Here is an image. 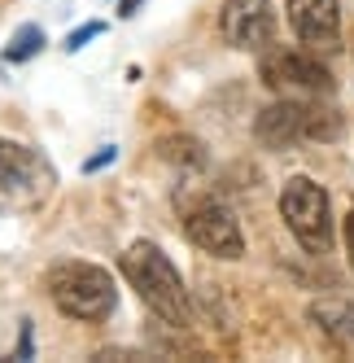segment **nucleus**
Masks as SVG:
<instances>
[{
	"mask_svg": "<svg viewBox=\"0 0 354 363\" xmlns=\"http://www.w3.org/2000/svg\"><path fill=\"white\" fill-rule=\"evenodd\" d=\"M258 74H263V84L271 92H280V96H328L337 88L333 70H328L315 53H307V48H285V44H267L263 48Z\"/></svg>",
	"mask_w": 354,
	"mask_h": 363,
	"instance_id": "5",
	"label": "nucleus"
},
{
	"mask_svg": "<svg viewBox=\"0 0 354 363\" xmlns=\"http://www.w3.org/2000/svg\"><path fill=\"white\" fill-rule=\"evenodd\" d=\"M219 31L232 48L258 53L275 40V9L271 0H223L219 9Z\"/></svg>",
	"mask_w": 354,
	"mask_h": 363,
	"instance_id": "8",
	"label": "nucleus"
},
{
	"mask_svg": "<svg viewBox=\"0 0 354 363\" xmlns=\"http://www.w3.org/2000/svg\"><path fill=\"white\" fill-rule=\"evenodd\" d=\"M35 346H31V320H22V346H18V359H31Z\"/></svg>",
	"mask_w": 354,
	"mask_h": 363,
	"instance_id": "16",
	"label": "nucleus"
},
{
	"mask_svg": "<svg viewBox=\"0 0 354 363\" xmlns=\"http://www.w3.org/2000/svg\"><path fill=\"white\" fill-rule=\"evenodd\" d=\"M158 153H162L166 162H180V167H206V153H201V145L188 140V136H171V140H162Z\"/></svg>",
	"mask_w": 354,
	"mask_h": 363,
	"instance_id": "12",
	"label": "nucleus"
},
{
	"mask_svg": "<svg viewBox=\"0 0 354 363\" xmlns=\"http://www.w3.org/2000/svg\"><path fill=\"white\" fill-rule=\"evenodd\" d=\"M280 219L289 232L307 245L311 254H324L333 245V211H328V193L311 175H293L280 189Z\"/></svg>",
	"mask_w": 354,
	"mask_h": 363,
	"instance_id": "6",
	"label": "nucleus"
},
{
	"mask_svg": "<svg viewBox=\"0 0 354 363\" xmlns=\"http://www.w3.org/2000/svg\"><path fill=\"white\" fill-rule=\"evenodd\" d=\"M122 276L136 289V298L154 311V315L171 328H188L193 324V298L184 289V276L175 272V263L162 254L154 241H132L122 250Z\"/></svg>",
	"mask_w": 354,
	"mask_h": 363,
	"instance_id": "1",
	"label": "nucleus"
},
{
	"mask_svg": "<svg viewBox=\"0 0 354 363\" xmlns=\"http://www.w3.org/2000/svg\"><path fill=\"white\" fill-rule=\"evenodd\" d=\"M254 136L267 149H293L297 140H337L341 114L319 106V96H280L254 118Z\"/></svg>",
	"mask_w": 354,
	"mask_h": 363,
	"instance_id": "3",
	"label": "nucleus"
},
{
	"mask_svg": "<svg viewBox=\"0 0 354 363\" xmlns=\"http://www.w3.org/2000/svg\"><path fill=\"white\" fill-rule=\"evenodd\" d=\"M105 35V22H84V27H74L70 35H66V53H79V48H88V40H101Z\"/></svg>",
	"mask_w": 354,
	"mask_h": 363,
	"instance_id": "13",
	"label": "nucleus"
},
{
	"mask_svg": "<svg viewBox=\"0 0 354 363\" xmlns=\"http://www.w3.org/2000/svg\"><path fill=\"white\" fill-rule=\"evenodd\" d=\"M341 241H346V258H350V267H354V211H350L346 223H341Z\"/></svg>",
	"mask_w": 354,
	"mask_h": 363,
	"instance_id": "15",
	"label": "nucleus"
},
{
	"mask_svg": "<svg viewBox=\"0 0 354 363\" xmlns=\"http://www.w3.org/2000/svg\"><path fill=\"white\" fill-rule=\"evenodd\" d=\"M140 5H144V0H118V13H122V18H136Z\"/></svg>",
	"mask_w": 354,
	"mask_h": 363,
	"instance_id": "17",
	"label": "nucleus"
},
{
	"mask_svg": "<svg viewBox=\"0 0 354 363\" xmlns=\"http://www.w3.org/2000/svg\"><path fill=\"white\" fill-rule=\"evenodd\" d=\"M311 320L333 337L341 346H354V306L341 302V298H324V302H311Z\"/></svg>",
	"mask_w": 354,
	"mask_h": 363,
	"instance_id": "10",
	"label": "nucleus"
},
{
	"mask_svg": "<svg viewBox=\"0 0 354 363\" xmlns=\"http://www.w3.org/2000/svg\"><path fill=\"white\" fill-rule=\"evenodd\" d=\"M57 189V171L40 149L0 136V215L31 211Z\"/></svg>",
	"mask_w": 354,
	"mask_h": 363,
	"instance_id": "4",
	"label": "nucleus"
},
{
	"mask_svg": "<svg viewBox=\"0 0 354 363\" xmlns=\"http://www.w3.org/2000/svg\"><path fill=\"white\" fill-rule=\"evenodd\" d=\"M44 44H48V40H44V27L27 22V27H18V31H13V40L5 44V62H18V66H22V62L40 57V53H44Z\"/></svg>",
	"mask_w": 354,
	"mask_h": 363,
	"instance_id": "11",
	"label": "nucleus"
},
{
	"mask_svg": "<svg viewBox=\"0 0 354 363\" xmlns=\"http://www.w3.org/2000/svg\"><path fill=\"white\" fill-rule=\"evenodd\" d=\"M114 158H118V149H114V145H105L101 153H92V158L84 162V175H92V171H105V167H110Z\"/></svg>",
	"mask_w": 354,
	"mask_h": 363,
	"instance_id": "14",
	"label": "nucleus"
},
{
	"mask_svg": "<svg viewBox=\"0 0 354 363\" xmlns=\"http://www.w3.org/2000/svg\"><path fill=\"white\" fill-rule=\"evenodd\" d=\"M184 237L210 258H241L245 254V232L236 223V215L227 211L223 201H197L193 211H184Z\"/></svg>",
	"mask_w": 354,
	"mask_h": 363,
	"instance_id": "7",
	"label": "nucleus"
},
{
	"mask_svg": "<svg viewBox=\"0 0 354 363\" xmlns=\"http://www.w3.org/2000/svg\"><path fill=\"white\" fill-rule=\"evenodd\" d=\"M289 27L307 48H337L341 40V0H289Z\"/></svg>",
	"mask_w": 354,
	"mask_h": 363,
	"instance_id": "9",
	"label": "nucleus"
},
{
	"mask_svg": "<svg viewBox=\"0 0 354 363\" xmlns=\"http://www.w3.org/2000/svg\"><path fill=\"white\" fill-rule=\"evenodd\" d=\"M48 298L62 315L70 320H84V324H101L114 315L118 306V289H114V276L101 267V263H84V258H66V263L48 267Z\"/></svg>",
	"mask_w": 354,
	"mask_h": 363,
	"instance_id": "2",
	"label": "nucleus"
}]
</instances>
